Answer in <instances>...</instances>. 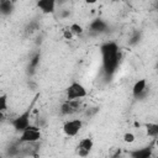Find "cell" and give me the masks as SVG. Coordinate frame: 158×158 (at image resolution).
Masks as SVG:
<instances>
[{"mask_svg": "<svg viewBox=\"0 0 158 158\" xmlns=\"http://www.w3.org/2000/svg\"><path fill=\"white\" fill-rule=\"evenodd\" d=\"M100 52L102 59V69L107 77H111L120 64L118 46L115 42H105L101 44Z\"/></svg>", "mask_w": 158, "mask_h": 158, "instance_id": "obj_1", "label": "cell"}, {"mask_svg": "<svg viewBox=\"0 0 158 158\" xmlns=\"http://www.w3.org/2000/svg\"><path fill=\"white\" fill-rule=\"evenodd\" d=\"M37 98H38V94L32 99L30 106H27V109H26L22 114H20L17 117H15V118L11 121V125H12V127L15 128V131H17V132H22L25 128H27V127L30 126L31 112H32V109H33V106H35V102H36Z\"/></svg>", "mask_w": 158, "mask_h": 158, "instance_id": "obj_2", "label": "cell"}, {"mask_svg": "<svg viewBox=\"0 0 158 158\" xmlns=\"http://www.w3.org/2000/svg\"><path fill=\"white\" fill-rule=\"evenodd\" d=\"M86 94L88 93H86V89L84 88V85H81L78 81H72L65 91L67 100H79L81 98H85Z\"/></svg>", "mask_w": 158, "mask_h": 158, "instance_id": "obj_3", "label": "cell"}, {"mask_svg": "<svg viewBox=\"0 0 158 158\" xmlns=\"http://www.w3.org/2000/svg\"><path fill=\"white\" fill-rule=\"evenodd\" d=\"M40 139H41L40 128L36 126H31V125L27 128H25L20 136V141L23 143H33V142H37Z\"/></svg>", "mask_w": 158, "mask_h": 158, "instance_id": "obj_4", "label": "cell"}, {"mask_svg": "<svg viewBox=\"0 0 158 158\" xmlns=\"http://www.w3.org/2000/svg\"><path fill=\"white\" fill-rule=\"evenodd\" d=\"M83 127V121L79 120V118H73V120H69L67 121L64 125H63V131L67 136L69 137H74L79 133V131L81 130Z\"/></svg>", "mask_w": 158, "mask_h": 158, "instance_id": "obj_5", "label": "cell"}, {"mask_svg": "<svg viewBox=\"0 0 158 158\" xmlns=\"http://www.w3.org/2000/svg\"><path fill=\"white\" fill-rule=\"evenodd\" d=\"M58 0H37V7L43 14H53Z\"/></svg>", "mask_w": 158, "mask_h": 158, "instance_id": "obj_6", "label": "cell"}, {"mask_svg": "<svg viewBox=\"0 0 158 158\" xmlns=\"http://www.w3.org/2000/svg\"><path fill=\"white\" fill-rule=\"evenodd\" d=\"M93 146H94V142L91 138H83L79 141L78 143V153L80 156H86L91 149H93Z\"/></svg>", "mask_w": 158, "mask_h": 158, "instance_id": "obj_7", "label": "cell"}, {"mask_svg": "<svg viewBox=\"0 0 158 158\" xmlns=\"http://www.w3.org/2000/svg\"><path fill=\"white\" fill-rule=\"evenodd\" d=\"M77 109H78V102H77V100H67V101L62 105L60 112H62L63 115H70V114L75 112Z\"/></svg>", "mask_w": 158, "mask_h": 158, "instance_id": "obj_8", "label": "cell"}, {"mask_svg": "<svg viewBox=\"0 0 158 158\" xmlns=\"http://www.w3.org/2000/svg\"><path fill=\"white\" fill-rule=\"evenodd\" d=\"M146 89H147V81H146V79H139V80H137L135 83V85L132 88V94H133L135 98H139L144 93Z\"/></svg>", "mask_w": 158, "mask_h": 158, "instance_id": "obj_9", "label": "cell"}, {"mask_svg": "<svg viewBox=\"0 0 158 158\" xmlns=\"http://www.w3.org/2000/svg\"><path fill=\"white\" fill-rule=\"evenodd\" d=\"M130 156H132L133 158H148L152 156V146H148L137 151H132L130 152Z\"/></svg>", "mask_w": 158, "mask_h": 158, "instance_id": "obj_10", "label": "cell"}, {"mask_svg": "<svg viewBox=\"0 0 158 158\" xmlns=\"http://www.w3.org/2000/svg\"><path fill=\"white\" fill-rule=\"evenodd\" d=\"M106 28H107V23L102 19H95L90 23V30L95 32H104Z\"/></svg>", "mask_w": 158, "mask_h": 158, "instance_id": "obj_11", "label": "cell"}, {"mask_svg": "<svg viewBox=\"0 0 158 158\" xmlns=\"http://www.w3.org/2000/svg\"><path fill=\"white\" fill-rule=\"evenodd\" d=\"M14 5H12V0H1L0 2V11L4 16L10 15L12 12Z\"/></svg>", "mask_w": 158, "mask_h": 158, "instance_id": "obj_12", "label": "cell"}, {"mask_svg": "<svg viewBox=\"0 0 158 158\" xmlns=\"http://www.w3.org/2000/svg\"><path fill=\"white\" fill-rule=\"evenodd\" d=\"M144 127H146L147 136H149V137H158V123L149 122V123H146Z\"/></svg>", "mask_w": 158, "mask_h": 158, "instance_id": "obj_13", "label": "cell"}, {"mask_svg": "<svg viewBox=\"0 0 158 158\" xmlns=\"http://www.w3.org/2000/svg\"><path fill=\"white\" fill-rule=\"evenodd\" d=\"M69 30L72 31V33H73L74 36H79V35H83V32H84L83 27H81L79 23H72V25H70V27H69Z\"/></svg>", "mask_w": 158, "mask_h": 158, "instance_id": "obj_14", "label": "cell"}, {"mask_svg": "<svg viewBox=\"0 0 158 158\" xmlns=\"http://www.w3.org/2000/svg\"><path fill=\"white\" fill-rule=\"evenodd\" d=\"M7 109V96L5 94H1L0 95V111L4 112L6 111Z\"/></svg>", "mask_w": 158, "mask_h": 158, "instance_id": "obj_15", "label": "cell"}, {"mask_svg": "<svg viewBox=\"0 0 158 158\" xmlns=\"http://www.w3.org/2000/svg\"><path fill=\"white\" fill-rule=\"evenodd\" d=\"M135 139H136V137H135V135L131 133V132H126V133L123 135V141H125L126 143H133Z\"/></svg>", "mask_w": 158, "mask_h": 158, "instance_id": "obj_16", "label": "cell"}, {"mask_svg": "<svg viewBox=\"0 0 158 158\" xmlns=\"http://www.w3.org/2000/svg\"><path fill=\"white\" fill-rule=\"evenodd\" d=\"M74 35L72 33V31L68 28V30H64L63 31V37L65 38V40H72V37H73Z\"/></svg>", "mask_w": 158, "mask_h": 158, "instance_id": "obj_17", "label": "cell"}, {"mask_svg": "<svg viewBox=\"0 0 158 158\" xmlns=\"http://www.w3.org/2000/svg\"><path fill=\"white\" fill-rule=\"evenodd\" d=\"M38 63H40V54H36V56L32 58V60H31V67L35 68V67H37Z\"/></svg>", "mask_w": 158, "mask_h": 158, "instance_id": "obj_18", "label": "cell"}, {"mask_svg": "<svg viewBox=\"0 0 158 158\" xmlns=\"http://www.w3.org/2000/svg\"><path fill=\"white\" fill-rule=\"evenodd\" d=\"M98 0H85V2L86 4H89V5H91V4H95Z\"/></svg>", "mask_w": 158, "mask_h": 158, "instance_id": "obj_19", "label": "cell"}, {"mask_svg": "<svg viewBox=\"0 0 158 158\" xmlns=\"http://www.w3.org/2000/svg\"><path fill=\"white\" fill-rule=\"evenodd\" d=\"M112 1H125V0H112Z\"/></svg>", "mask_w": 158, "mask_h": 158, "instance_id": "obj_20", "label": "cell"}, {"mask_svg": "<svg viewBox=\"0 0 158 158\" xmlns=\"http://www.w3.org/2000/svg\"><path fill=\"white\" fill-rule=\"evenodd\" d=\"M157 72H158V63H157Z\"/></svg>", "mask_w": 158, "mask_h": 158, "instance_id": "obj_21", "label": "cell"}, {"mask_svg": "<svg viewBox=\"0 0 158 158\" xmlns=\"http://www.w3.org/2000/svg\"><path fill=\"white\" fill-rule=\"evenodd\" d=\"M157 10H158V2H157Z\"/></svg>", "mask_w": 158, "mask_h": 158, "instance_id": "obj_22", "label": "cell"}]
</instances>
